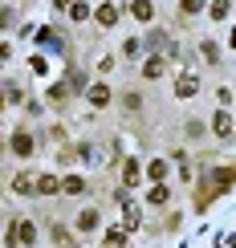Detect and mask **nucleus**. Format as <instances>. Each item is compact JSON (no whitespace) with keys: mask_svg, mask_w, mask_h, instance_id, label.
<instances>
[{"mask_svg":"<svg viewBox=\"0 0 236 248\" xmlns=\"http://www.w3.org/2000/svg\"><path fill=\"white\" fill-rule=\"evenodd\" d=\"M90 102H94V106H106V102H110V90H106V86H94V90H90Z\"/></svg>","mask_w":236,"mask_h":248,"instance_id":"8","label":"nucleus"},{"mask_svg":"<svg viewBox=\"0 0 236 248\" xmlns=\"http://www.w3.org/2000/svg\"><path fill=\"white\" fill-rule=\"evenodd\" d=\"M57 191H61L57 175H41V179H37V195H57Z\"/></svg>","mask_w":236,"mask_h":248,"instance_id":"2","label":"nucleus"},{"mask_svg":"<svg viewBox=\"0 0 236 248\" xmlns=\"http://www.w3.org/2000/svg\"><path fill=\"white\" fill-rule=\"evenodd\" d=\"M212 126H216V134H224V139H228V134H232V118H228V114L220 110V114L212 118Z\"/></svg>","mask_w":236,"mask_h":248,"instance_id":"6","label":"nucleus"},{"mask_svg":"<svg viewBox=\"0 0 236 248\" xmlns=\"http://www.w3.org/2000/svg\"><path fill=\"white\" fill-rule=\"evenodd\" d=\"M78 228H81V232H94V228H98V212H81V216H78Z\"/></svg>","mask_w":236,"mask_h":248,"instance_id":"7","label":"nucleus"},{"mask_svg":"<svg viewBox=\"0 0 236 248\" xmlns=\"http://www.w3.org/2000/svg\"><path fill=\"white\" fill-rule=\"evenodd\" d=\"M196 90H200V78H196V74H179V81H175V98H196Z\"/></svg>","mask_w":236,"mask_h":248,"instance_id":"1","label":"nucleus"},{"mask_svg":"<svg viewBox=\"0 0 236 248\" xmlns=\"http://www.w3.org/2000/svg\"><path fill=\"white\" fill-rule=\"evenodd\" d=\"M33 187H37V179H29V175H16V179H13V191L16 195H29Z\"/></svg>","mask_w":236,"mask_h":248,"instance_id":"5","label":"nucleus"},{"mask_svg":"<svg viewBox=\"0 0 236 248\" xmlns=\"http://www.w3.org/2000/svg\"><path fill=\"white\" fill-rule=\"evenodd\" d=\"M61 191H65V195H81V191H86V179L69 175V179H61Z\"/></svg>","mask_w":236,"mask_h":248,"instance_id":"4","label":"nucleus"},{"mask_svg":"<svg viewBox=\"0 0 236 248\" xmlns=\"http://www.w3.org/2000/svg\"><path fill=\"white\" fill-rule=\"evenodd\" d=\"M204 57H208V61H212V65H216V61H220V49H216V45H212V41H204Z\"/></svg>","mask_w":236,"mask_h":248,"instance_id":"15","label":"nucleus"},{"mask_svg":"<svg viewBox=\"0 0 236 248\" xmlns=\"http://www.w3.org/2000/svg\"><path fill=\"white\" fill-rule=\"evenodd\" d=\"M135 16L139 20H151V0H135Z\"/></svg>","mask_w":236,"mask_h":248,"instance_id":"14","label":"nucleus"},{"mask_svg":"<svg viewBox=\"0 0 236 248\" xmlns=\"http://www.w3.org/2000/svg\"><path fill=\"white\" fill-rule=\"evenodd\" d=\"M122 240H126L122 232H110V236H106V248H122Z\"/></svg>","mask_w":236,"mask_h":248,"instance_id":"18","label":"nucleus"},{"mask_svg":"<svg viewBox=\"0 0 236 248\" xmlns=\"http://www.w3.org/2000/svg\"><path fill=\"white\" fill-rule=\"evenodd\" d=\"M232 45H236V33H232Z\"/></svg>","mask_w":236,"mask_h":248,"instance_id":"21","label":"nucleus"},{"mask_svg":"<svg viewBox=\"0 0 236 248\" xmlns=\"http://www.w3.org/2000/svg\"><path fill=\"white\" fill-rule=\"evenodd\" d=\"M122 216H126V228L139 224V208H135V203H122Z\"/></svg>","mask_w":236,"mask_h":248,"instance_id":"12","label":"nucleus"},{"mask_svg":"<svg viewBox=\"0 0 236 248\" xmlns=\"http://www.w3.org/2000/svg\"><path fill=\"white\" fill-rule=\"evenodd\" d=\"M163 175H167V163L155 159V163H151V179H163Z\"/></svg>","mask_w":236,"mask_h":248,"instance_id":"16","label":"nucleus"},{"mask_svg":"<svg viewBox=\"0 0 236 248\" xmlns=\"http://www.w3.org/2000/svg\"><path fill=\"white\" fill-rule=\"evenodd\" d=\"M204 8V0H183V13H200Z\"/></svg>","mask_w":236,"mask_h":248,"instance_id":"20","label":"nucleus"},{"mask_svg":"<svg viewBox=\"0 0 236 248\" xmlns=\"http://www.w3.org/2000/svg\"><path fill=\"white\" fill-rule=\"evenodd\" d=\"M13 151L20 155V159H25V155H33V139H29V134H13Z\"/></svg>","mask_w":236,"mask_h":248,"instance_id":"3","label":"nucleus"},{"mask_svg":"<svg viewBox=\"0 0 236 248\" xmlns=\"http://www.w3.org/2000/svg\"><path fill=\"white\" fill-rule=\"evenodd\" d=\"M90 16V4H74V20H86Z\"/></svg>","mask_w":236,"mask_h":248,"instance_id":"19","label":"nucleus"},{"mask_svg":"<svg viewBox=\"0 0 236 248\" xmlns=\"http://www.w3.org/2000/svg\"><path fill=\"white\" fill-rule=\"evenodd\" d=\"M122 179H126V183H135V179H139V167H135L130 159H126V167H122Z\"/></svg>","mask_w":236,"mask_h":248,"instance_id":"17","label":"nucleus"},{"mask_svg":"<svg viewBox=\"0 0 236 248\" xmlns=\"http://www.w3.org/2000/svg\"><path fill=\"white\" fill-rule=\"evenodd\" d=\"M16 236H20V240H25V244H33V236H37V228H33V224H29V220H20V228H16Z\"/></svg>","mask_w":236,"mask_h":248,"instance_id":"9","label":"nucleus"},{"mask_svg":"<svg viewBox=\"0 0 236 248\" xmlns=\"http://www.w3.org/2000/svg\"><path fill=\"white\" fill-rule=\"evenodd\" d=\"M114 16H118L114 4H102V8H98V20H102V25H114Z\"/></svg>","mask_w":236,"mask_h":248,"instance_id":"11","label":"nucleus"},{"mask_svg":"<svg viewBox=\"0 0 236 248\" xmlns=\"http://www.w3.org/2000/svg\"><path fill=\"white\" fill-rule=\"evenodd\" d=\"M147 200H151V203H155V208H159V203H167V187H163V183H155V191H151V195H147Z\"/></svg>","mask_w":236,"mask_h":248,"instance_id":"13","label":"nucleus"},{"mask_svg":"<svg viewBox=\"0 0 236 248\" xmlns=\"http://www.w3.org/2000/svg\"><path fill=\"white\" fill-rule=\"evenodd\" d=\"M142 74H147V78H159V74H163V57H151L147 65H142Z\"/></svg>","mask_w":236,"mask_h":248,"instance_id":"10","label":"nucleus"}]
</instances>
